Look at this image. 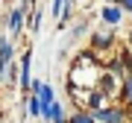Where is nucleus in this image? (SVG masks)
<instances>
[{
  "mask_svg": "<svg viewBox=\"0 0 132 123\" xmlns=\"http://www.w3.org/2000/svg\"><path fill=\"white\" fill-rule=\"evenodd\" d=\"M21 27H24V9H15L9 15V29L12 32H21Z\"/></svg>",
  "mask_w": 132,
  "mask_h": 123,
  "instance_id": "obj_4",
  "label": "nucleus"
},
{
  "mask_svg": "<svg viewBox=\"0 0 132 123\" xmlns=\"http://www.w3.org/2000/svg\"><path fill=\"white\" fill-rule=\"evenodd\" d=\"M29 65H32V53H24V61H21V85L29 88Z\"/></svg>",
  "mask_w": 132,
  "mask_h": 123,
  "instance_id": "obj_2",
  "label": "nucleus"
},
{
  "mask_svg": "<svg viewBox=\"0 0 132 123\" xmlns=\"http://www.w3.org/2000/svg\"><path fill=\"white\" fill-rule=\"evenodd\" d=\"M97 120H103V123H123L120 111H100V114H97Z\"/></svg>",
  "mask_w": 132,
  "mask_h": 123,
  "instance_id": "obj_6",
  "label": "nucleus"
},
{
  "mask_svg": "<svg viewBox=\"0 0 132 123\" xmlns=\"http://www.w3.org/2000/svg\"><path fill=\"white\" fill-rule=\"evenodd\" d=\"M73 123H94V117H88V114H76Z\"/></svg>",
  "mask_w": 132,
  "mask_h": 123,
  "instance_id": "obj_9",
  "label": "nucleus"
},
{
  "mask_svg": "<svg viewBox=\"0 0 132 123\" xmlns=\"http://www.w3.org/2000/svg\"><path fill=\"white\" fill-rule=\"evenodd\" d=\"M29 111H32V114H41V111H44V106H41V100H38L35 94H32V100H29Z\"/></svg>",
  "mask_w": 132,
  "mask_h": 123,
  "instance_id": "obj_7",
  "label": "nucleus"
},
{
  "mask_svg": "<svg viewBox=\"0 0 132 123\" xmlns=\"http://www.w3.org/2000/svg\"><path fill=\"white\" fill-rule=\"evenodd\" d=\"M103 21H106V24H118V21H120V9L106 6V9H103Z\"/></svg>",
  "mask_w": 132,
  "mask_h": 123,
  "instance_id": "obj_5",
  "label": "nucleus"
},
{
  "mask_svg": "<svg viewBox=\"0 0 132 123\" xmlns=\"http://www.w3.org/2000/svg\"><path fill=\"white\" fill-rule=\"evenodd\" d=\"M62 3L65 0H53V18H62Z\"/></svg>",
  "mask_w": 132,
  "mask_h": 123,
  "instance_id": "obj_8",
  "label": "nucleus"
},
{
  "mask_svg": "<svg viewBox=\"0 0 132 123\" xmlns=\"http://www.w3.org/2000/svg\"><path fill=\"white\" fill-rule=\"evenodd\" d=\"M65 3H68V6H71V3H76V0H65Z\"/></svg>",
  "mask_w": 132,
  "mask_h": 123,
  "instance_id": "obj_12",
  "label": "nucleus"
},
{
  "mask_svg": "<svg viewBox=\"0 0 132 123\" xmlns=\"http://www.w3.org/2000/svg\"><path fill=\"white\" fill-rule=\"evenodd\" d=\"M123 91H126V97L132 100V76H129V79H126V88H123Z\"/></svg>",
  "mask_w": 132,
  "mask_h": 123,
  "instance_id": "obj_10",
  "label": "nucleus"
},
{
  "mask_svg": "<svg viewBox=\"0 0 132 123\" xmlns=\"http://www.w3.org/2000/svg\"><path fill=\"white\" fill-rule=\"evenodd\" d=\"M9 59H12V44L3 38V41H0V76H3L6 65H9Z\"/></svg>",
  "mask_w": 132,
  "mask_h": 123,
  "instance_id": "obj_1",
  "label": "nucleus"
},
{
  "mask_svg": "<svg viewBox=\"0 0 132 123\" xmlns=\"http://www.w3.org/2000/svg\"><path fill=\"white\" fill-rule=\"evenodd\" d=\"M118 3H120V6H123L126 12H132V0H118Z\"/></svg>",
  "mask_w": 132,
  "mask_h": 123,
  "instance_id": "obj_11",
  "label": "nucleus"
},
{
  "mask_svg": "<svg viewBox=\"0 0 132 123\" xmlns=\"http://www.w3.org/2000/svg\"><path fill=\"white\" fill-rule=\"evenodd\" d=\"M44 114H47V120H53V123H62V120H65V117H62V106H59V103L44 106Z\"/></svg>",
  "mask_w": 132,
  "mask_h": 123,
  "instance_id": "obj_3",
  "label": "nucleus"
}]
</instances>
